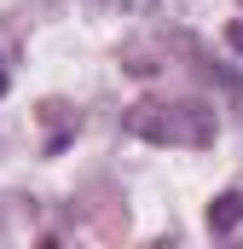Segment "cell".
<instances>
[{"mask_svg":"<svg viewBox=\"0 0 243 249\" xmlns=\"http://www.w3.org/2000/svg\"><path fill=\"white\" fill-rule=\"evenodd\" d=\"M127 127L151 145H214V110L203 105H139Z\"/></svg>","mask_w":243,"mask_h":249,"instance_id":"cell-1","label":"cell"},{"mask_svg":"<svg viewBox=\"0 0 243 249\" xmlns=\"http://www.w3.org/2000/svg\"><path fill=\"white\" fill-rule=\"evenodd\" d=\"M243 226V191H220L208 203V232H238Z\"/></svg>","mask_w":243,"mask_h":249,"instance_id":"cell-2","label":"cell"},{"mask_svg":"<svg viewBox=\"0 0 243 249\" xmlns=\"http://www.w3.org/2000/svg\"><path fill=\"white\" fill-rule=\"evenodd\" d=\"M122 6H156V0H122Z\"/></svg>","mask_w":243,"mask_h":249,"instance_id":"cell-3","label":"cell"},{"mask_svg":"<svg viewBox=\"0 0 243 249\" xmlns=\"http://www.w3.org/2000/svg\"><path fill=\"white\" fill-rule=\"evenodd\" d=\"M0 93H6V70H0Z\"/></svg>","mask_w":243,"mask_h":249,"instance_id":"cell-4","label":"cell"}]
</instances>
